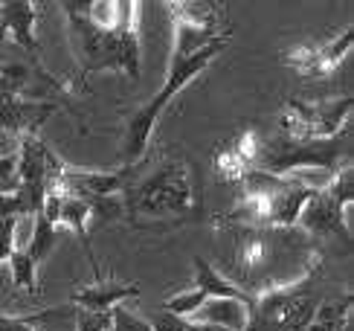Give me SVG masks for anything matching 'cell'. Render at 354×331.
<instances>
[{"mask_svg":"<svg viewBox=\"0 0 354 331\" xmlns=\"http://www.w3.org/2000/svg\"><path fill=\"white\" fill-rule=\"evenodd\" d=\"M166 9L171 12L169 70L157 93L128 116L122 140H120L122 166H137L145 160L151 134L163 111L230 44V29L224 26V9L218 3H198V0H192V3H169Z\"/></svg>","mask_w":354,"mask_h":331,"instance_id":"1","label":"cell"},{"mask_svg":"<svg viewBox=\"0 0 354 331\" xmlns=\"http://www.w3.org/2000/svg\"><path fill=\"white\" fill-rule=\"evenodd\" d=\"M134 0H64V26L82 82L96 73H120L140 82L142 50Z\"/></svg>","mask_w":354,"mask_h":331,"instance_id":"2","label":"cell"},{"mask_svg":"<svg viewBox=\"0 0 354 331\" xmlns=\"http://www.w3.org/2000/svg\"><path fill=\"white\" fill-rule=\"evenodd\" d=\"M195 195V172L192 166L177 157L163 154L160 160L145 166H131L128 186L122 189V215L131 221H166L186 215L198 201Z\"/></svg>","mask_w":354,"mask_h":331,"instance_id":"3","label":"cell"},{"mask_svg":"<svg viewBox=\"0 0 354 331\" xmlns=\"http://www.w3.org/2000/svg\"><path fill=\"white\" fill-rule=\"evenodd\" d=\"M331 291L322 279V259L299 279L253 294L244 331H308L317 308Z\"/></svg>","mask_w":354,"mask_h":331,"instance_id":"4","label":"cell"},{"mask_svg":"<svg viewBox=\"0 0 354 331\" xmlns=\"http://www.w3.org/2000/svg\"><path fill=\"white\" fill-rule=\"evenodd\" d=\"M351 166V134L348 128L331 140H290L282 134L259 143L256 169L270 175H305V172H326L328 177Z\"/></svg>","mask_w":354,"mask_h":331,"instance_id":"5","label":"cell"},{"mask_svg":"<svg viewBox=\"0 0 354 331\" xmlns=\"http://www.w3.org/2000/svg\"><path fill=\"white\" fill-rule=\"evenodd\" d=\"M351 201H354V166H343L322 184L311 201L305 204L297 227L311 238H328V242H351Z\"/></svg>","mask_w":354,"mask_h":331,"instance_id":"6","label":"cell"},{"mask_svg":"<svg viewBox=\"0 0 354 331\" xmlns=\"http://www.w3.org/2000/svg\"><path fill=\"white\" fill-rule=\"evenodd\" d=\"M354 99L351 96H334V99H317L302 102L290 99L285 102L279 114V131L290 140H331L343 134L351 119Z\"/></svg>","mask_w":354,"mask_h":331,"instance_id":"7","label":"cell"},{"mask_svg":"<svg viewBox=\"0 0 354 331\" xmlns=\"http://www.w3.org/2000/svg\"><path fill=\"white\" fill-rule=\"evenodd\" d=\"M351 44H354V26L348 24L328 41L297 44V47L285 50L282 62H285V67H290L302 79H326L328 73H334L346 62V55L351 53Z\"/></svg>","mask_w":354,"mask_h":331,"instance_id":"8","label":"cell"},{"mask_svg":"<svg viewBox=\"0 0 354 331\" xmlns=\"http://www.w3.org/2000/svg\"><path fill=\"white\" fill-rule=\"evenodd\" d=\"M259 143H261V134L256 128H244L235 134V137H230L227 143H221L212 157L215 175L221 180H230V184H241V180L256 169Z\"/></svg>","mask_w":354,"mask_h":331,"instance_id":"9","label":"cell"},{"mask_svg":"<svg viewBox=\"0 0 354 331\" xmlns=\"http://www.w3.org/2000/svg\"><path fill=\"white\" fill-rule=\"evenodd\" d=\"M128 177H131V166H120V169H111V172H84V169L64 166L58 189L84 201H108L122 195V189L128 186Z\"/></svg>","mask_w":354,"mask_h":331,"instance_id":"10","label":"cell"},{"mask_svg":"<svg viewBox=\"0 0 354 331\" xmlns=\"http://www.w3.org/2000/svg\"><path fill=\"white\" fill-rule=\"evenodd\" d=\"M55 108L58 105L50 99L0 93V131H9L18 140L26 137V134H41L44 123L55 114Z\"/></svg>","mask_w":354,"mask_h":331,"instance_id":"11","label":"cell"},{"mask_svg":"<svg viewBox=\"0 0 354 331\" xmlns=\"http://www.w3.org/2000/svg\"><path fill=\"white\" fill-rule=\"evenodd\" d=\"M35 24H38V3H32V0H3L0 3V35L12 38L21 50H26L32 64H41Z\"/></svg>","mask_w":354,"mask_h":331,"instance_id":"12","label":"cell"},{"mask_svg":"<svg viewBox=\"0 0 354 331\" xmlns=\"http://www.w3.org/2000/svg\"><path fill=\"white\" fill-rule=\"evenodd\" d=\"M142 288L134 282H122V279H111L96 274V282L87 285V288H79L73 294L70 303L76 305V311H87V314H111L116 305H122L125 299L140 296Z\"/></svg>","mask_w":354,"mask_h":331,"instance_id":"13","label":"cell"},{"mask_svg":"<svg viewBox=\"0 0 354 331\" xmlns=\"http://www.w3.org/2000/svg\"><path fill=\"white\" fill-rule=\"evenodd\" d=\"M96 221V201H84L76 195H62V204H58V215H55V227H67L73 235L82 242L87 259H91L93 274H99L96 256L91 250V224Z\"/></svg>","mask_w":354,"mask_h":331,"instance_id":"14","label":"cell"},{"mask_svg":"<svg viewBox=\"0 0 354 331\" xmlns=\"http://www.w3.org/2000/svg\"><path fill=\"white\" fill-rule=\"evenodd\" d=\"M192 265H195V288H201L209 299H235V303H244V305L253 303V294H247L239 282L224 276L212 262H206L203 256H195Z\"/></svg>","mask_w":354,"mask_h":331,"instance_id":"15","label":"cell"},{"mask_svg":"<svg viewBox=\"0 0 354 331\" xmlns=\"http://www.w3.org/2000/svg\"><path fill=\"white\" fill-rule=\"evenodd\" d=\"M247 308L250 305L235 303V299H206L203 308L192 320L224 325V328H232V331H244V325H247Z\"/></svg>","mask_w":354,"mask_h":331,"instance_id":"16","label":"cell"},{"mask_svg":"<svg viewBox=\"0 0 354 331\" xmlns=\"http://www.w3.org/2000/svg\"><path fill=\"white\" fill-rule=\"evenodd\" d=\"M55 235H58L55 224H50L41 213L32 215V233H29V242L24 244V250H26V256H29V259H32L38 267H41L44 259H50V253H53V247H55Z\"/></svg>","mask_w":354,"mask_h":331,"instance_id":"17","label":"cell"},{"mask_svg":"<svg viewBox=\"0 0 354 331\" xmlns=\"http://www.w3.org/2000/svg\"><path fill=\"white\" fill-rule=\"evenodd\" d=\"M9 270H12V282H15V288H21L26 294H38V265L29 259L26 250L18 247L12 256H9Z\"/></svg>","mask_w":354,"mask_h":331,"instance_id":"18","label":"cell"},{"mask_svg":"<svg viewBox=\"0 0 354 331\" xmlns=\"http://www.w3.org/2000/svg\"><path fill=\"white\" fill-rule=\"evenodd\" d=\"M108 331H154L151 323L142 317V314L131 311L125 305H116L111 311V323H108Z\"/></svg>","mask_w":354,"mask_h":331,"instance_id":"19","label":"cell"},{"mask_svg":"<svg viewBox=\"0 0 354 331\" xmlns=\"http://www.w3.org/2000/svg\"><path fill=\"white\" fill-rule=\"evenodd\" d=\"M24 218H0V265L18 250V227Z\"/></svg>","mask_w":354,"mask_h":331,"instance_id":"20","label":"cell"},{"mask_svg":"<svg viewBox=\"0 0 354 331\" xmlns=\"http://www.w3.org/2000/svg\"><path fill=\"white\" fill-rule=\"evenodd\" d=\"M111 314H87L76 311V331H108Z\"/></svg>","mask_w":354,"mask_h":331,"instance_id":"21","label":"cell"},{"mask_svg":"<svg viewBox=\"0 0 354 331\" xmlns=\"http://www.w3.org/2000/svg\"><path fill=\"white\" fill-rule=\"evenodd\" d=\"M0 331H38L35 317H18V314H0Z\"/></svg>","mask_w":354,"mask_h":331,"instance_id":"22","label":"cell"},{"mask_svg":"<svg viewBox=\"0 0 354 331\" xmlns=\"http://www.w3.org/2000/svg\"><path fill=\"white\" fill-rule=\"evenodd\" d=\"M15 189V154L0 157V192Z\"/></svg>","mask_w":354,"mask_h":331,"instance_id":"23","label":"cell"},{"mask_svg":"<svg viewBox=\"0 0 354 331\" xmlns=\"http://www.w3.org/2000/svg\"><path fill=\"white\" fill-rule=\"evenodd\" d=\"M183 331H232V328L212 325V323H201V320H186V328Z\"/></svg>","mask_w":354,"mask_h":331,"instance_id":"24","label":"cell"},{"mask_svg":"<svg viewBox=\"0 0 354 331\" xmlns=\"http://www.w3.org/2000/svg\"><path fill=\"white\" fill-rule=\"evenodd\" d=\"M346 331H351V328H346Z\"/></svg>","mask_w":354,"mask_h":331,"instance_id":"25","label":"cell"}]
</instances>
